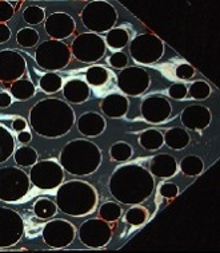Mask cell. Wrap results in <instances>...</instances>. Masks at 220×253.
Returning <instances> with one entry per match:
<instances>
[{
  "mask_svg": "<svg viewBox=\"0 0 220 253\" xmlns=\"http://www.w3.org/2000/svg\"><path fill=\"white\" fill-rule=\"evenodd\" d=\"M72 106L58 98L41 99L30 110V125L44 138H59L68 133L75 124Z\"/></svg>",
  "mask_w": 220,
  "mask_h": 253,
  "instance_id": "cell-1",
  "label": "cell"
},
{
  "mask_svg": "<svg viewBox=\"0 0 220 253\" xmlns=\"http://www.w3.org/2000/svg\"><path fill=\"white\" fill-rule=\"evenodd\" d=\"M110 192L116 201L139 205L150 197L155 188L154 175L143 166L129 164L119 166L111 174Z\"/></svg>",
  "mask_w": 220,
  "mask_h": 253,
  "instance_id": "cell-2",
  "label": "cell"
},
{
  "mask_svg": "<svg viewBox=\"0 0 220 253\" xmlns=\"http://www.w3.org/2000/svg\"><path fill=\"white\" fill-rule=\"evenodd\" d=\"M56 205L58 209L68 216L82 217L90 214L97 205L96 189L80 180L60 184L56 192Z\"/></svg>",
  "mask_w": 220,
  "mask_h": 253,
  "instance_id": "cell-3",
  "label": "cell"
},
{
  "mask_svg": "<svg viewBox=\"0 0 220 253\" xmlns=\"http://www.w3.org/2000/svg\"><path fill=\"white\" fill-rule=\"evenodd\" d=\"M60 166L75 175L95 173L101 164V152L96 143L88 139H73L60 153Z\"/></svg>",
  "mask_w": 220,
  "mask_h": 253,
  "instance_id": "cell-4",
  "label": "cell"
},
{
  "mask_svg": "<svg viewBox=\"0 0 220 253\" xmlns=\"http://www.w3.org/2000/svg\"><path fill=\"white\" fill-rule=\"evenodd\" d=\"M83 26L94 34L108 33L118 22V12L111 3L104 0H94L86 4L82 14Z\"/></svg>",
  "mask_w": 220,
  "mask_h": 253,
  "instance_id": "cell-5",
  "label": "cell"
},
{
  "mask_svg": "<svg viewBox=\"0 0 220 253\" xmlns=\"http://www.w3.org/2000/svg\"><path fill=\"white\" fill-rule=\"evenodd\" d=\"M30 177L16 166H5L0 169V200L4 203H16L28 193Z\"/></svg>",
  "mask_w": 220,
  "mask_h": 253,
  "instance_id": "cell-6",
  "label": "cell"
},
{
  "mask_svg": "<svg viewBox=\"0 0 220 253\" xmlns=\"http://www.w3.org/2000/svg\"><path fill=\"white\" fill-rule=\"evenodd\" d=\"M35 60L41 69L47 71H59L64 69L71 60V50L64 42L46 41L40 43L35 51Z\"/></svg>",
  "mask_w": 220,
  "mask_h": 253,
  "instance_id": "cell-7",
  "label": "cell"
},
{
  "mask_svg": "<svg viewBox=\"0 0 220 253\" xmlns=\"http://www.w3.org/2000/svg\"><path fill=\"white\" fill-rule=\"evenodd\" d=\"M129 54L136 63L152 65L164 54V43L154 34H140L129 43Z\"/></svg>",
  "mask_w": 220,
  "mask_h": 253,
  "instance_id": "cell-8",
  "label": "cell"
},
{
  "mask_svg": "<svg viewBox=\"0 0 220 253\" xmlns=\"http://www.w3.org/2000/svg\"><path fill=\"white\" fill-rule=\"evenodd\" d=\"M69 50H71V55L83 63H96L104 56L107 46L100 35L84 33L75 38Z\"/></svg>",
  "mask_w": 220,
  "mask_h": 253,
  "instance_id": "cell-9",
  "label": "cell"
},
{
  "mask_svg": "<svg viewBox=\"0 0 220 253\" xmlns=\"http://www.w3.org/2000/svg\"><path fill=\"white\" fill-rule=\"evenodd\" d=\"M28 177L36 188L41 190H52L59 188V185L63 182L64 170L59 162L54 160H44V161H37L31 166V171Z\"/></svg>",
  "mask_w": 220,
  "mask_h": 253,
  "instance_id": "cell-10",
  "label": "cell"
},
{
  "mask_svg": "<svg viewBox=\"0 0 220 253\" xmlns=\"http://www.w3.org/2000/svg\"><path fill=\"white\" fill-rule=\"evenodd\" d=\"M24 233V221L18 212L0 207V248H9L19 243Z\"/></svg>",
  "mask_w": 220,
  "mask_h": 253,
  "instance_id": "cell-11",
  "label": "cell"
},
{
  "mask_svg": "<svg viewBox=\"0 0 220 253\" xmlns=\"http://www.w3.org/2000/svg\"><path fill=\"white\" fill-rule=\"evenodd\" d=\"M79 239L88 248H103L110 243L112 237V228L107 221L99 218H90L84 221L79 228Z\"/></svg>",
  "mask_w": 220,
  "mask_h": 253,
  "instance_id": "cell-12",
  "label": "cell"
},
{
  "mask_svg": "<svg viewBox=\"0 0 220 253\" xmlns=\"http://www.w3.org/2000/svg\"><path fill=\"white\" fill-rule=\"evenodd\" d=\"M75 236H76V229L73 224L62 218L47 222L41 230L43 241L50 248H65L72 243Z\"/></svg>",
  "mask_w": 220,
  "mask_h": 253,
  "instance_id": "cell-13",
  "label": "cell"
},
{
  "mask_svg": "<svg viewBox=\"0 0 220 253\" xmlns=\"http://www.w3.org/2000/svg\"><path fill=\"white\" fill-rule=\"evenodd\" d=\"M150 75L142 67H124L118 75V86L126 95L138 97L150 87Z\"/></svg>",
  "mask_w": 220,
  "mask_h": 253,
  "instance_id": "cell-14",
  "label": "cell"
},
{
  "mask_svg": "<svg viewBox=\"0 0 220 253\" xmlns=\"http://www.w3.org/2000/svg\"><path fill=\"white\" fill-rule=\"evenodd\" d=\"M27 71V62L23 55L14 50L0 51V81L12 83L22 79Z\"/></svg>",
  "mask_w": 220,
  "mask_h": 253,
  "instance_id": "cell-15",
  "label": "cell"
},
{
  "mask_svg": "<svg viewBox=\"0 0 220 253\" xmlns=\"http://www.w3.org/2000/svg\"><path fill=\"white\" fill-rule=\"evenodd\" d=\"M76 23L71 15L65 12H54L44 22V30L52 41H63L75 33Z\"/></svg>",
  "mask_w": 220,
  "mask_h": 253,
  "instance_id": "cell-16",
  "label": "cell"
},
{
  "mask_svg": "<svg viewBox=\"0 0 220 253\" xmlns=\"http://www.w3.org/2000/svg\"><path fill=\"white\" fill-rule=\"evenodd\" d=\"M140 111H142V117L147 122L160 124L170 117L172 106H171L168 99L154 95V97L146 98L142 102Z\"/></svg>",
  "mask_w": 220,
  "mask_h": 253,
  "instance_id": "cell-17",
  "label": "cell"
},
{
  "mask_svg": "<svg viewBox=\"0 0 220 253\" xmlns=\"http://www.w3.org/2000/svg\"><path fill=\"white\" fill-rule=\"evenodd\" d=\"M212 115L210 109L200 105L186 107L180 114V122L189 130H203L211 124Z\"/></svg>",
  "mask_w": 220,
  "mask_h": 253,
  "instance_id": "cell-18",
  "label": "cell"
},
{
  "mask_svg": "<svg viewBox=\"0 0 220 253\" xmlns=\"http://www.w3.org/2000/svg\"><path fill=\"white\" fill-rule=\"evenodd\" d=\"M106 120L97 113L90 111L79 117L78 130L84 137H97L106 130Z\"/></svg>",
  "mask_w": 220,
  "mask_h": 253,
  "instance_id": "cell-19",
  "label": "cell"
},
{
  "mask_svg": "<svg viewBox=\"0 0 220 253\" xmlns=\"http://www.w3.org/2000/svg\"><path fill=\"white\" fill-rule=\"evenodd\" d=\"M150 173L157 178H170L178 171V162L170 154H157L150 164Z\"/></svg>",
  "mask_w": 220,
  "mask_h": 253,
  "instance_id": "cell-20",
  "label": "cell"
},
{
  "mask_svg": "<svg viewBox=\"0 0 220 253\" xmlns=\"http://www.w3.org/2000/svg\"><path fill=\"white\" fill-rule=\"evenodd\" d=\"M91 88L82 79H69L68 82L63 84V95L65 101L72 103V105H79L86 102L90 98Z\"/></svg>",
  "mask_w": 220,
  "mask_h": 253,
  "instance_id": "cell-21",
  "label": "cell"
},
{
  "mask_svg": "<svg viewBox=\"0 0 220 253\" xmlns=\"http://www.w3.org/2000/svg\"><path fill=\"white\" fill-rule=\"evenodd\" d=\"M129 102L127 97L119 94L107 95L100 103V110L106 117L110 118H122L128 111Z\"/></svg>",
  "mask_w": 220,
  "mask_h": 253,
  "instance_id": "cell-22",
  "label": "cell"
},
{
  "mask_svg": "<svg viewBox=\"0 0 220 253\" xmlns=\"http://www.w3.org/2000/svg\"><path fill=\"white\" fill-rule=\"evenodd\" d=\"M163 141L172 150H183L189 143V134L186 129L174 127L163 135Z\"/></svg>",
  "mask_w": 220,
  "mask_h": 253,
  "instance_id": "cell-23",
  "label": "cell"
},
{
  "mask_svg": "<svg viewBox=\"0 0 220 253\" xmlns=\"http://www.w3.org/2000/svg\"><path fill=\"white\" fill-rule=\"evenodd\" d=\"M36 92L35 84L28 79H18L9 84V94L18 101H27Z\"/></svg>",
  "mask_w": 220,
  "mask_h": 253,
  "instance_id": "cell-24",
  "label": "cell"
},
{
  "mask_svg": "<svg viewBox=\"0 0 220 253\" xmlns=\"http://www.w3.org/2000/svg\"><path fill=\"white\" fill-rule=\"evenodd\" d=\"M128 31L124 28H112L106 35V46L110 47L111 50H122L128 44Z\"/></svg>",
  "mask_w": 220,
  "mask_h": 253,
  "instance_id": "cell-25",
  "label": "cell"
},
{
  "mask_svg": "<svg viewBox=\"0 0 220 253\" xmlns=\"http://www.w3.org/2000/svg\"><path fill=\"white\" fill-rule=\"evenodd\" d=\"M15 152V139L8 129L0 126V164H3Z\"/></svg>",
  "mask_w": 220,
  "mask_h": 253,
  "instance_id": "cell-26",
  "label": "cell"
},
{
  "mask_svg": "<svg viewBox=\"0 0 220 253\" xmlns=\"http://www.w3.org/2000/svg\"><path fill=\"white\" fill-rule=\"evenodd\" d=\"M139 143L140 146L147 149V150H156V149H160L163 146V134L159 130L150 129L143 131L139 137Z\"/></svg>",
  "mask_w": 220,
  "mask_h": 253,
  "instance_id": "cell-27",
  "label": "cell"
},
{
  "mask_svg": "<svg viewBox=\"0 0 220 253\" xmlns=\"http://www.w3.org/2000/svg\"><path fill=\"white\" fill-rule=\"evenodd\" d=\"M204 169V164L200 157L187 156L180 161V170L188 177H196Z\"/></svg>",
  "mask_w": 220,
  "mask_h": 253,
  "instance_id": "cell-28",
  "label": "cell"
},
{
  "mask_svg": "<svg viewBox=\"0 0 220 253\" xmlns=\"http://www.w3.org/2000/svg\"><path fill=\"white\" fill-rule=\"evenodd\" d=\"M56 212H58V205L50 198L41 197L33 204V213L41 220H48L55 216Z\"/></svg>",
  "mask_w": 220,
  "mask_h": 253,
  "instance_id": "cell-29",
  "label": "cell"
},
{
  "mask_svg": "<svg viewBox=\"0 0 220 253\" xmlns=\"http://www.w3.org/2000/svg\"><path fill=\"white\" fill-rule=\"evenodd\" d=\"M14 158L15 162H16L19 166H22V168L32 166L33 164H36L37 160H39L36 150L30 146H22L19 147V149H16L14 152Z\"/></svg>",
  "mask_w": 220,
  "mask_h": 253,
  "instance_id": "cell-30",
  "label": "cell"
},
{
  "mask_svg": "<svg viewBox=\"0 0 220 253\" xmlns=\"http://www.w3.org/2000/svg\"><path fill=\"white\" fill-rule=\"evenodd\" d=\"M110 73L101 66H92L86 71V81L90 86H103L108 81Z\"/></svg>",
  "mask_w": 220,
  "mask_h": 253,
  "instance_id": "cell-31",
  "label": "cell"
},
{
  "mask_svg": "<svg viewBox=\"0 0 220 253\" xmlns=\"http://www.w3.org/2000/svg\"><path fill=\"white\" fill-rule=\"evenodd\" d=\"M39 84H40L41 90L47 94H55L63 86V81H62V77H59L58 74L47 73L41 77Z\"/></svg>",
  "mask_w": 220,
  "mask_h": 253,
  "instance_id": "cell-32",
  "label": "cell"
},
{
  "mask_svg": "<svg viewBox=\"0 0 220 253\" xmlns=\"http://www.w3.org/2000/svg\"><path fill=\"white\" fill-rule=\"evenodd\" d=\"M122 216V207L114 201H107L99 208V217L107 222H115Z\"/></svg>",
  "mask_w": 220,
  "mask_h": 253,
  "instance_id": "cell-33",
  "label": "cell"
},
{
  "mask_svg": "<svg viewBox=\"0 0 220 253\" xmlns=\"http://www.w3.org/2000/svg\"><path fill=\"white\" fill-rule=\"evenodd\" d=\"M16 42L19 46L24 47V48H31L39 43V33L31 27H24L18 31Z\"/></svg>",
  "mask_w": 220,
  "mask_h": 253,
  "instance_id": "cell-34",
  "label": "cell"
},
{
  "mask_svg": "<svg viewBox=\"0 0 220 253\" xmlns=\"http://www.w3.org/2000/svg\"><path fill=\"white\" fill-rule=\"evenodd\" d=\"M110 154L111 158L115 160V161H127L131 158L132 156V147L131 145H128L127 142H123V141H120V142L114 143L110 149Z\"/></svg>",
  "mask_w": 220,
  "mask_h": 253,
  "instance_id": "cell-35",
  "label": "cell"
},
{
  "mask_svg": "<svg viewBox=\"0 0 220 253\" xmlns=\"http://www.w3.org/2000/svg\"><path fill=\"white\" fill-rule=\"evenodd\" d=\"M147 218H148L147 209H144L143 207H139V205H135L126 213V221L133 226L143 225L147 221Z\"/></svg>",
  "mask_w": 220,
  "mask_h": 253,
  "instance_id": "cell-36",
  "label": "cell"
},
{
  "mask_svg": "<svg viewBox=\"0 0 220 253\" xmlns=\"http://www.w3.org/2000/svg\"><path fill=\"white\" fill-rule=\"evenodd\" d=\"M23 19L26 23L36 26L46 19V11H44V8L37 7V5H30L23 11Z\"/></svg>",
  "mask_w": 220,
  "mask_h": 253,
  "instance_id": "cell-37",
  "label": "cell"
},
{
  "mask_svg": "<svg viewBox=\"0 0 220 253\" xmlns=\"http://www.w3.org/2000/svg\"><path fill=\"white\" fill-rule=\"evenodd\" d=\"M188 92H189V97L196 99V101H203V99H207L211 94V87L210 84L204 81H196L193 82L189 88H188Z\"/></svg>",
  "mask_w": 220,
  "mask_h": 253,
  "instance_id": "cell-38",
  "label": "cell"
},
{
  "mask_svg": "<svg viewBox=\"0 0 220 253\" xmlns=\"http://www.w3.org/2000/svg\"><path fill=\"white\" fill-rule=\"evenodd\" d=\"M15 14V9L11 3L0 0V23H4L12 19Z\"/></svg>",
  "mask_w": 220,
  "mask_h": 253,
  "instance_id": "cell-39",
  "label": "cell"
},
{
  "mask_svg": "<svg viewBox=\"0 0 220 253\" xmlns=\"http://www.w3.org/2000/svg\"><path fill=\"white\" fill-rule=\"evenodd\" d=\"M188 94V87L186 84H182V83H175L172 84L170 88H168V95H170L172 99H184L186 95Z\"/></svg>",
  "mask_w": 220,
  "mask_h": 253,
  "instance_id": "cell-40",
  "label": "cell"
},
{
  "mask_svg": "<svg viewBox=\"0 0 220 253\" xmlns=\"http://www.w3.org/2000/svg\"><path fill=\"white\" fill-rule=\"evenodd\" d=\"M175 75L179 79L187 81V79H191L195 75V69L191 65H188V63H182L175 70Z\"/></svg>",
  "mask_w": 220,
  "mask_h": 253,
  "instance_id": "cell-41",
  "label": "cell"
},
{
  "mask_svg": "<svg viewBox=\"0 0 220 253\" xmlns=\"http://www.w3.org/2000/svg\"><path fill=\"white\" fill-rule=\"evenodd\" d=\"M108 63H110L112 67L115 69H124L127 63H128V56L126 55L124 52H115L112 55L110 56V59H108Z\"/></svg>",
  "mask_w": 220,
  "mask_h": 253,
  "instance_id": "cell-42",
  "label": "cell"
},
{
  "mask_svg": "<svg viewBox=\"0 0 220 253\" xmlns=\"http://www.w3.org/2000/svg\"><path fill=\"white\" fill-rule=\"evenodd\" d=\"M159 192L163 197L165 198H174L176 197V194L179 192V188H178V185L172 184V182H165L160 186L159 189Z\"/></svg>",
  "mask_w": 220,
  "mask_h": 253,
  "instance_id": "cell-43",
  "label": "cell"
},
{
  "mask_svg": "<svg viewBox=\"0 0 220 253\" xmlns=\"http://www.w3.org/2000/svg\"><path fill=\"white\" fill-rule=\"evenodd\" d=\"M9 38H11V30H9V27L7 24L0 23V44L8 42Z\"/></svg>",
  "mask_w": 220,
  "mask_h": 253,
  "instance_id": "cell-44",
  "label": "cell"
},
{
  "mask_svg": "<svg viewBox=\"0 0 220 253\" xmlns=\"http://www.w3.org/2000/svg\"><path fill=\"white\" fill-rule=\"evenodd\" d=\"M26 127H27V122H26V120H23V118H16V120H14V122H12V129L15 130V131H23V130H26Z\"/></svg>",
  "mask_w": 220,
  "mask_h": 253,
  "instance_id": "cell-45",
  "label": "cell"
},
{
  "mask_svg": "<svg viewBox=\"0 0 220 253\" xmlns=\"http://www.w3.org/2000/svg\"><path fill=\"white\" fill-rule=\"evenodd\" d=\"M12 103V97L8 92H0V107H8Z\"/></svg>",
  "mask_w": 220,
  "mask_h": 253,
  "instance_id": "cell-46",
  "label": "cell"
},
{
  "mask_svg": "<svg viewBox=\"0 0 220 253\" xmlns=\"http://www.w3.org/2000/svg\"><path fill=\"white\" fill-rule=\"evenodd\" d=\"M18 139H19V142L28 143L31 139H32V135H31V133L27 131V130H23V131H19L18 133Z\"/></svg>",
  "mask_w": 220,
  "mask_h": 253,
  "instance_id": "cell-47",
  "label": "cell"
}]
</instances>
